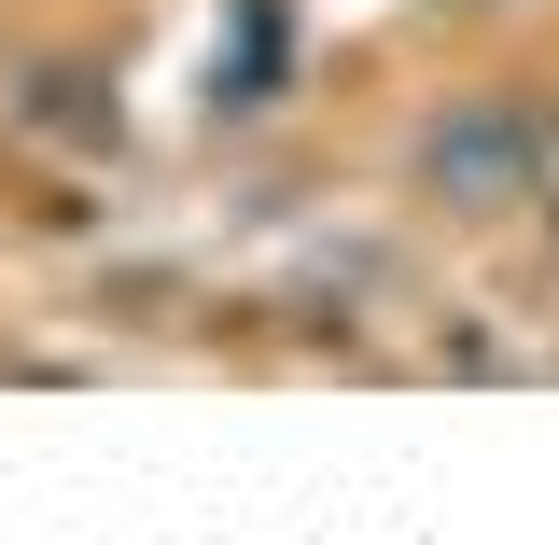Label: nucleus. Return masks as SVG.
Wrapping results in <instances>:
<instances>
[{
	"label": "nucleus",
	"instance_id": "7ed1b4c3",
	"mask_svg": "<svg viewBox=\"0 0 559 545\" xmlns=\"http://www.w3.org/2000/svg\"><path fill=\"white\" fill-rule=\"evenodd\" d=\"M266 84H280V0H252V14H238V57L210 70V98H224V112H252Z\"/></svg>",
	"mask_w": 559,
	"mask_h": 545
},
{
	"label": "nucleus",
	"instance_id": "20e7f679",
	"mask_svg": "<svg viewBox=\"0 0 559 545\" xmlns=\"http://www.w3.org/2000/svg\"><path fill=\"white\" fill-rule=\"evenodd\" d=\"M546 252H559V210H546Z\"/></svg>",
	"mask_w": 559,
	"mask_h": 545
},
{
	"label": "nucleus",
	"instance_id": "f03ea898",
	"mask_svg": "<svg viewBox=\"0 0 559 545\" xmlns=\"http://www.w3.org/2000/svg\"><path fill=\"white\" fill-rule=\"evenodd\" d=\"M14 127L57 140V154H112V98H98V70H84V57H43L28 84H14Z\"/></svg>",
	"mask_w": 559,
	"mask_h": 545
},
{
	"label": "nucleus",
	"instance_id": "f257e3e1",
	"mask_svg": "<svg viewBox=\"0 0 559 545\" xmlns=\"http://www.w3.org/2000/svg\"><path fill=\"white\" fill-rule=\"evenodd\" d=\"M406 182L433 210H462V224H489V210H546L559 197V127L546 98H518V84H476V98H433L406 140Z\"/></svg>",
	"mask_w": 559,
	"mask_h": 545
}]
</instances>
